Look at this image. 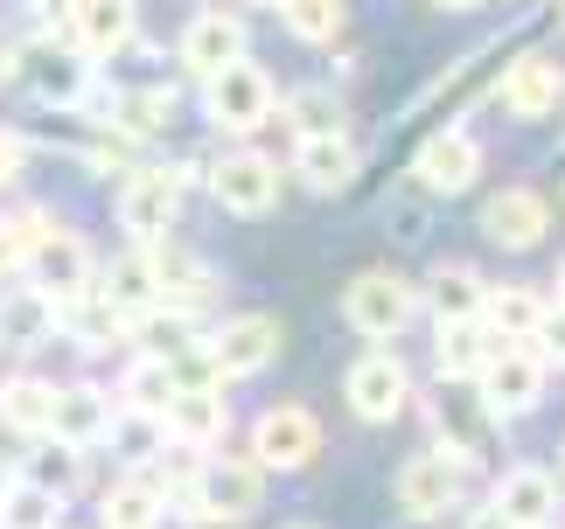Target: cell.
Here are the masks:
<instances>
[{
	"label": "cell",
	"mask_w": 565,
	"mask_h": 529,
	"mask_svg": "<svg viewBox=\"0 0 565 529\" xmlns=\"http://www.w3.org/2000/svg\"><path fill=\"white\" fill-rule=\"evenodd\" d=\"M294 174H300L308 188H321V195L350 188V182H356V140H350V132H321V140H300Z\"/></svg>",
	"instance_id": "obj_25"
},
{
	"label": "cell",
	"mask_w": 565,
	"mask_h": 529,
	"mask_svg": "<svg viewBox=\"0 0 565 529\" xmlns=\"http://www.w3.org/2000/svg\"><path fill=\"white\" fill-rule=\"evenodd\" d=\"M258 8H279V0H258Z\"/></svg>",
	"instance_id": "obj_47"
},
{
	"label": "cell",
	"mask_w": 565,
	"mask_h": 529,
	"mask_svg": "<svg viewBox=\"0 0 565 529\" xmlns=\"http://www.w3.org/2000/svg\"><path fill=\"white\" fill-rule=\"evenodd\" d=\"M461 488H468V460H454V453H419L398 467V509L419 516V522L447 516L461 501Z\"/></svg>",
	"instance_id": "obj_9"
},
{
	"label": "cell",
	"mask_w": 565,
	"mask_h": 529,
	"mask_svg": "<svg viewBox=\"0 0 565 529\" xmlns=\"http://www.w3.org/2000/svg\"><path fill=\"white\" fill-rule=\"evenodd\" d=\"M426 300H433V314L440 321H482V300H489V285L468 272V264H433V279H426Z\"/></svg>",
	"instance_id": "obj_28"
},
{
	"label": "cell",
	"mask_w": 565,
	"mask_h": 529,
	"mask_svg": "<svg viewBox=\"0 0 565 529\" xmlns=\"http://www.w3.org/2000/svg\"><path fill=\"white\" fill-rule=\"evenodd\" d=\"M161 516H168V501H161V488L147 474L119 481V488L105 495V529H154Z\"/></svg>",
	"instance_id": "obj_32"
},
{
	"label": "cell",
	"mask_w": 565,
	"mask_h": 529,
	"mask_svg": "<svg viewBox=\"0 0 565 529\" xmlns=\"http://www.w3.org/2000/svg\"><path fill=\"white\" fill-rule=\"evenodd\" d=\"M0 495H8V481H0Z\"/></svg>",
	"instance_id": "obj_48"
},
{
	"label": "cell",
	"mask_w": 565,
	"mask_h": 529,
	"mask_svg": "<svg viewBox=\"0 0 565 529\" xmlns=\"http://www.w3.org/2000/svg\"><path fill=\"white\" fill-rule=\"evenodd\" d=\"M56 495L29 488V481H8V495H0V529H56Z\"/></svg>",
	"instance_id": "obj_35"
},
{
	"label": "cell",
	"mask_w": 565,
	"mask_h": 529,
	"mask_svg": "<svg viewBox=\"0 0 565 529\" xmlns=\"http://www.w3.org/2000/svg\"><path fill=\"white\" fill-rule=\"evenodd\" d=\"M182 216V174L175 168H140L119 182V230L140 245H161Z\"/></svg>",
	"instance_id": "obj_3"
},
{
	"label": "cell",
	"mask_w": 565,
	"mask_h": 529,
	"mask_svg": "<svg viewBox=\"0 0 565 529\" xmlns=\"http://www.w3.org/2000/svg\"><path fill=\"white\" fill-rule=\"evenodd\" d=\"M287 126L300 132V140L342 132V98L329 91V84H308V91H294V98H287Z\"/></svg>",
	"instance_id": "obj_34"
},
{
	"label": "cell",
	"mask_w": 565,
	"mask_h": 529,
	"mask_svg": "<svg viewBox=\"0 0 565 529\" xmlns=\"http://www.w3.org/2000/svg\"><path fill=\"white\" fill-rule=\"evenodd\" d=\"M50 418H56V390L35 384V377H8L0 384V425L29 432V439H50Z\"/></svg>",
	"instance_id": "obj_27"
},
{
	"label": "cell",
	"mask_w": 565,
	"mask_h": 529,
	"mask_svg": "<svg viewBox=\"0 0 565 529\" xmlns=\"http://www.w3.org/2000/svg\"><path fill=\"white\" fill-rule=\"evenodd\" d=\"M98 285H105V300H113L126 321H140V314H154V306H161V279H154V258H147V251L113 258Z\"/></svg>",
	"instance_id": "obj_26"
},
{
	"label": "cell",
	"mask_w": 565,
	"mask_h": 529,
	"mask_svg": "<svg viewBox=\"0 0 565 529\" xmlns=\"http://www.w3.org/2000/svg\"><path fill=\"white\" fill-rule=\"evenodd\" d=\"M8 63H14V56H8V50H0V71H8Z\"/></svg>",
	"instance_id": "obj_45"
},
{
	"label": "cell",
	"mask_w": 565,
	"mask_h": 529,
	"mask_svg": "<svg viewBox=\"0 0 565 529\" xmlns=\"http://www.w3.org/2000/svg\"><path fill=\"white\" fill-rule=\"evenodd\" d=\"M558 293H565V264H558Z\"/></svg>",
	"instance_id": "obj_46"
},
{
	"label": "cell",
	"mask_w": 565,
	"mask_h": 529,
	"mask_svg": "<svg viewBox=\"0 0 565 529\" xmlns=\"http://www.w3.org/2000/svg\"><path fill=\"white\" fill-rule=\"evenodd\" d=\"M475 384H482V404L495 418H524V411H537V397H545V356L524 348V342H495Z\"/></svg>",
	"instance_id": "obj_2"
},
{
	"label": "cell",
	"mask_w": 565,
	"mask_h": 529,
	"mask_svg": "<svg viewBox=\"0 0 565 529\" xmlns=\"http://www.w3.org/2000/svg\"><path fill=\"white\" fill-rule=\"evenodd\" d=\"M113 439H119V446L134 453V460H161V439H168V425H161L154 411H126V404H119V418H113Z\"/></svg>",
	"instance_id": "obj_38"
},
{
	"label": "cell",
	"mask_w": 565,
	"mask_h": 529,
	"mask_svg": "<svg viewBox=\"0 0 565 529\" xmlns=\"http://www.w3.org/2000/svg\"><path fill=\"white\" fill-rule=\"evenodd\" d=\"M119 404H126V411H154V418H168V404H175V384H168V363L140 356L134 369H126V384H119Z\"/></svg>",
	"instance_id": "obj_33"
},
{
	"label": "cell",
	"mask_w": 565,
	"mask_h": 529,
	"mask_svg": "<svg viewBox=\"0 0 565 529\" xmlns=\"http://www.w3.org/2000/svg\"><path fill=\"white\" fill-rule=\"evenodd\" d=\"M105 112H113L119 132L147 140V132H161V126H168V91H119L113 105H105Z\"/></svg>",
	"instance_id": "obj_37"
},
{
	"label": "cell",
	"mask_w": 565,
	"mask_h": 529,
	"mask_svg": "<svg viewBox=\"0 0 565 529\" xmlns=\"http://www.w3.org/2000/svg\"><path fill=\"white\" fill-rule=\"evenodd\" d=\"M342 397H350V411L363 418V425H391V418L412 404V377H405V363L391 356V348H371V356L350 363Z\"/></svg>",
	"instance_id": "obj_8"
},
{
	"label": "cell",
	"mask_w": 565,
	"mask_h": 529,
	"mask_svg": "<svg viewBox=\"0 0 565 529\" xmlns=\"http://www.w3.org/2000/svg\"><path fill=\"white\" fill-rule=\"evenodd\" d=\"M258 495H266V467L258 460H203L189 481V495L175 501L182 522H237V516H252L258 509Z\"/></svg>",
	"instance_id": "obj_1"
},
{
	"label": "cell",
	"mask_w": 565,
	"mask_h": 529,
	"mask_svg": "<svg viewBox=\"0 0 565 529\" xmlns=\"http://www.w3.org/2000/svg\"><path fill=\"white\" fill-rule=\"evenodd\" d=\"M489 327L482 321H440V377L447 384H468V377H482V363H489Z\"/></svg>",
	"instance_id": "obj_29"
},
{
	"label": "cell",
	"mask_w": 565,
	"mask_h": 529,
	"mask_svg": "<svg viewBox=\"0 0 565 529\" xmlns=\"http://www.w3.org/2000/svg\"><path fill=\"white\" fill-rule=\"evenodd\" d=\"M113 418L119 404L105 390L92 384H71V390H56V418H50V439H63V446H98V439H113Z\"/></svg>",
	"instance_id": "obj_17"
},
{
	"label": "cell",
	"mask_w": 565,
	"mask_h": 529,
	"mask_svg": "<svg viewBox=\"0 0 565 529\" xmlns=\"http://www.w3.org/2000/svg\"><path fill=\"white\" fill-rule=\"evenodd\" d=\"M468 529H516V522H510V516H495V509H475Z\"/></svg>",
	"instance_id": "obj_43"
},
{
	"label": "cell",
	"mask_w": 565,
	"mask_h": 529,
	"mask_svg": "<svg viewBox=\"0 0 565 529\" xmlns=\"http://www.w3.org/2000/svg\"><path fill=\"white\" fill-rule=\"evenodd\" d=\"M56 327L77 348H92V356H98V348H113V335H126L134 321H126L105 293H71V300H56Z\"/></svg>",
	"instance_id": "obj_24"
},
{
	"label": "cell",
	"mask_w": 565,
	"mask_h": 529,
	"mask_svg": "<svg viewBox=\"0 0 565 529\" xmlns=\"http://www.w3.org/2000/svg\"><path fill=\"white\" fill-rule=\"evenodd\" d=\"M21 481H29V488H42V495H56V501H71V495L84 488V453L63 446V439H42Z\"/></svg>",
	"instance_id": "obj_30"
},
{
	"label": "cell",
	"mask_w": 565,
	"mask_h": 529,
	"mask_svg": "<svg viewBox=\"0 0 565 529\" xmlns=\"http://www.w3.org/2000/svg\"><path fill=\"white\" fill-rule=\"evenodd\" d=\"M294 529H308V522H294Z\"/></svg>",
	"instance_id": "obj_49"
},
{
	"label": "cell",
	"mask_w": 565,
	"mask_h": 529,
	"mask_svg": "<svg viewBox=\"0 0 565 529\" xmlns=\"http://www.w3.org/2000/svg\"><path fill=\"white\" fill-rule=\"evenodd\" d=\"M21 161H29V147H21L14 132H0V188H8L14 174H21Z\"/></svg>",
	"instance_id": "obj_41"
},
{
	"label": "cell",
	"mask_w": 565,
	"mask_h": 529,
	"mask_svg": "<svg viewBox=\"0 0 565 529\" xmlns=\"http://www.w3.org/2000/svg\"><path fill=\"white\" fill-rule=\"evenodd\" d=\"M315 453H321V425H315V411H308V404H273L266 418H258V432H252V460H258L266 474H300Z\"/></svg>",
	"instance_id": "obj_7"
},
{
	"label": "cell",
	"mask_w": 565,
	"mask_h": 529,
	"mask_svg": "<svg viewBox=\"0 0 565 529\" xmlns=\"http://www.w3.org/2000/svg\"><path fill=\"white\" fill-rule=\"evenodd\" d=\"M558 91H565V71H558L552 56H537V50L516 56L510 71H503V105H510L516 119H545L552 105H558Z\"/></svg>",
	"instance_id": "obj_23"
},
{
	"label": "cell",
	"mask_w": 565,
	"mask_h": 529,
	"mask_svg": "<svg viewBox=\"0 0 565 529\" xmlns=\"http://www.w3.org/2000/svg\"><path fill=\"white\" fill-rule=\"evenodd\" d=\"M489 509L510 516L516 529H545L558 516V474H545V467H510L503 481H495Z\"/></svg>",
	"instance_id": "obj_16"
},
{
	"label": "cell",
	"mask_w": 565,
	"mask_h": 529,
	"mask_svg": "<svg viewBox=\"0 0 565 529\" xmlns=\"http://www.w3.org/2000/svg\"><path fill=\"white\" fill-rule=\"evenodd\" d=\"M433 8H475V0H433Z\"/></svg>",
	"instance_id": "obj_44"
},
{
	"label": "cell",
	"mask_w": 565,
	"mask_h": 529,
	"mask_svg": "<svg viewBox=\"0 0 565 529\" xmlns=\"http://www.w3.org/2000/svg\"><path fill=\"white\" fill-rule=\"evenodd\" d=\"M210 356H216V377H258L279 356V321L273 314H231L210 335Z\"/></svg>",
	"instance_id": "obj_13"
},
{
	"label": "cell",
	"mask_w": 565,
	"mask_h": 529,
	"mask_svg": "<svg viewBox=\"0 0 565 529\" xmlns=\"http://www.w3.org/2000/svg\"><path fill=\"white\" fill-rule=\"evenodd\" d=\"M71 8H77V0H29V14H35V21H56V14L71 21Z\"/></svg>",
	"instance_id": "obj_42"
},
{
	"label": "cell",
	"mask_w": 565,
	"mask_h": 529,
	"mask_svg": "<svg viewBox=\"0 0 565 529\" xmlns=\"http://www.w3.org/2000/svg\"><path fill=\"white\" fill-rule=\"evenodd\" d=\"M210 195L224 203L231 216H266L279 203V168L266 161V153H216V168H210Z\"/></svg>",
	"instance_id": "obj_10"
},
{
	"label": "cell",
	"mask_w": 565,
	"mask_h": 529,
	"mask_svg": "<svg viewBox=\"0 0 565 529\" xmlns=\"http://www.w3.org/2000/svg\"><path fill=\"white\" fill-rule=\"evenodd\" d=\"M168 432H175V446L189 453H210L216 439L231 432V404H224V390H175V404H168L161 418Z\"/></svg>",
	"instance_id": "obj_20"
},
{
	"label": "cell",
	"mask_w": 565,
	"mask_h": 529,
	"mask_svg": "<svg viewBox=\"0 0 565 529\" xmlns=\"http://www.w3.org/2000/svg\"><path fill=\"white\" fill-rule=\"evenodd\" d=\"M50 230V216L42 209H21V216H8L0 224V272H14V264H29V251H35V237Z\"/></svg>",
	"instance_id": "obj_39"
},
{
	"label": "cell",
	"mask_w": 565,
	"mask_h": 529,
	"mask_svg": "<svg viewBox=\"0 0 565 529\" xmlns=\"http://www.w3.org/2000/svg\"><path fill=\"white\" fill-rule=\"evenodd\" d=\"M203 112H210V126H224V132H258L266 112H273V77L258 71L252 56L231 63V71H216L203 84Z\"/></svg>",
	"instance_id": "obj_6"
},
{
	"label": "cell",
	"mask_w": 565,
	"mask_h": 529,
	"mask_svg": "<svg viewBox=\"0 0 565 529\" xmlns=\"http://www.w3.org/2000/svg\"><path fill=\"white\" fill-rule=\"evenodd\" d=\"M475 174H482V147H475L461 126L433 132V140L412 153V182H419L426 195H468Z\"/></svg>",
	"instance_id": "obj_11"
},
{
	"label": "cell",
	"mask_w": 565,
	"mask_h": 529,
	"mask_svg": "<svg viewBox=\"0 0 565 529\" xmlns=\"http://www.w3.org/2000/svg\"><path fill=\"white\" fill-rule=\"evenodd\" d=\"M545 314H552V300L537 285H489V300H482L489 342H531L545 327Z\"/></svg>",
	"instance_id": "obj_21"
},
{
	"label": "cell",
	"mask_w": 565,
	"mask_h": 529,
	"mask_svg": "<svg viewBox=\"0 0 565 529\" xmlns=\"http://www.w3.org/2000/svg\"><path fill=\"white\" fill-rule=\"evenodd\" d=\"M231 63H245V21L224 14V8H210V14H195L189 29H182V71L195 77H216V71H231Z\"/></svg>",
	"instance_id": "obj_15"
},
{
	"label": "cell",
	"mask_w": 565,
	"mask_h": 529,
	"mask_svg": "<svg viewBox=\"0 0 565 529\" xmlns=\"http://www.w3.org/2000/svg\"><path fill=\"white\" fill-rule=\"evenodd\" d=\"M50 335H56V300L35 293V285H8L0 293V348L8 356H35Z\"/></svg>",
	"instance_id": "obj_18"
},
{
	"label": "cell",
	"mask_w": 565,
	"mask_h": 529,
	"mask_svg": "<svg viewBox=\"0 0 565 529\" xmlns=\"http://www.w3.org/2000/svg\"><path fill=\"white\" fill-rule=\"evenodd\" d=\"M545 224H552V209H545V195H537V188H503L482 209L489 245H503V251H531L537 237H545Z\"/></svg>",
	"instance_id": "obj_19"
},
{
	"label": "cell",
	"mask_w": 565,
	"mask_h": 529,
	"mask_svg": "<svg viewBox=\"0 0 565 529\" xmlns=\"http://www.w3.org/2000/svg\"><path fill=\"white\" fill-rule=\"evenodd\" d=\"M126 335H134V342H140L154 363L182 356L189 342H203V335H195V314H189V306H154V314H140L134 327H126Z\"/></svg>",
	"instance_id": "obj_31"
},
{
	"label": "cell",
	"mask_w": 565,
	"mask_h": 529,
	"mask_svg": "<svg viewBox=\"0 0 565 529\" xmlns=\"http://www.w3.org/2000/svg\"><path fill=\"white\" fill-rule=\"evenodd\" d=\"M29 285H35V293H50V300L84 293V285H92V251H84V237L63 230V224L42 230L35 251H29Z\"/></svg>",
	"instance_id": "obj_12"
},
{
	"label": "cell",
	"mask_w": 565,
	"mask_h": 529,
	"mask_svg": "<svg viewBox=\"0 0 565 529\" xmlns=\"http://www.w3.org/2000/svg\"><path fill=\"white\" fill-rule=\"evenodd\" d=\"M342 314H350L356 335L391 342V335H405V327H412L419 293H412L398 272H363V279H350V293H342Z\"/></svg>",
	"instance_id": "obj_5"
},
{
	"label": "cell",
	"mask_w": 565,
	"mask_h": 529,
	"mask_svg": "<svg viewBox=\"0 0 565 529\" xmlns=\"http://www.w3.org/2000/svg\"><path fill=\"white\" fill-rule=\"evenodd\" d=\"M279 21L300 42H335L342 35V0H279Z\"/></svg>",
	"instance_id": "obj_36"
},
{
	"label": "cell",
	"mask_w": 565,
	"mask_h": 529,
	"mask_svg": "<svg viewBox=\"0 0 565 529\" xmlns=\"http://www.w3.org/2000/svg\"><path fill=\"white\" fill-rule=\"evenodd\" d=\"M433 425H440V453L454 460H489L495 446V411L482 404V397H468V390H440V404H433Z\"/></svg>",
	"instance_id": "obj_14"
},
{
	"label": "cell",
	"mask_w": 565,
	"mask_h": 529,
	"mask_svg": "<svg viewBox=\"0 0 565 529\" xmlns=\"http://www.w3.org/2000/svg\"><path fill=\"white\" fill-rule=\"evenodd\" d=\"M71 42L84 56H119L134 42V0H77L71 8Z\"/></svg>",
	"instance_id": "obj_22"
},
{
	"label": "cell",
	"mask_w": 565,
	"mask_h": 529,
	"mask_svg": "<svg viewBox=\"0 0 565 529\" xmlns=\"http://www.w3.org/2000/svg\"><path fill=\"white\" fill-rule=\"evenodd\" d=\"M531 342H545V356H558V363H565V300H558L552 314H545V327H537Z\"/></svg>",
	"instance_id": "obj_40"
},
{
	"label": "cell",
	"mask_w": 565,
	"mask_h": 529,
	"mask_svg": "<svg viewBox=\"0 0 565 529\" xmlns=\"http://www.w3.org/2000/svg\"><path fill=\"white\" fill-rule=\"evenodd\" d=\"M14 71L21 84L42 98V105H84L92 98V56L77 50V42H29V50H14Z\"/></svg>",
	"instance_id": "obj_4"
}]
</instances>
